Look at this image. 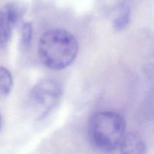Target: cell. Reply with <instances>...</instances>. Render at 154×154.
Segmentation results:
<instances>
[{
  "mask_svg": "<svg viewBox=\"0 0 154 154\" xmlns=\"http://www.w3.org/2000/svg\"><path fill=\"white\" fill-rule=\"evenodd\" d=\"M79 51L76 38L63 29H54L44 33L38 44L39 60L48 69L60 71L75 60Z\"/></svg>",
  "mask_w": 154,
  "mask_h": 154,
  "instance_id": "obj_1",
  "label": "cell"
},
{
  "mask_svg": "<svg viewBox=\"0 0 154 154\" xmlns=\"http://www.w3.org/2000/svg\"><path fill=\"white\" fill-rule=\"evenodd\" d=\"M126 134V121L114 111H99L89 123L88 135L93 148L101 152L114 151L119 148Z\"/></svg>",
  "mask_w": 154,
  "mask_h": 154,
  "instance_id": "obj_2",
  "label": "cell"
},
{
  "mask_svg": "<svg viewBox=\"0 0 154 154\" xmlns=\"http://www.w3.org/2000/svg\"><path fill=\"white\" fill-rule=\"evenodd\" d=\"M62 93V85L55 80H45L33 87L29 100L36 120H42L51 112L60 101Z\"/></svg>",
  "mask_w": 154,
  "mask_h": 154,
  "instance_id": "obj_3",
  "label": "cell"
},
{
  "mask_svg": "<svg viewBox=\"0 0 154 154\" xmlns=\"http://www.w3.org/2000/svg\"><path fill=\"white\" fill-rule=\"evenodd\" d=\"M119 148L122 153L143 154L147 153L145 143L141 136L135 132L125 134Z\"/></svg>",
  "mask_w": 154,
  "mask_h": 154,
  "instance_id": "obj_4",
  "label": "cell"
},
{
  "mask_svg": "<svg viewBox=\"0 0 154 154\" xmlns=\"http://www.w3.org/2000/svg\"><path fill=\"white\" fill-rule=\"evenodd\" d=\"M2 12L7 28L11 35L13 30L22 20L25 13V8L20 3L11 2L5 6Z\"/></svg>",
  "mask_w": 154,
  "mask_h": 154,
  "instance_id": "obj_5",
  "label": "cell"
},
{
  "mask_svg": "<svg viewBox=\"0 0 154 154\" xmlns=\"http://www.w3.org/2000/svg\"><path fill=\"white\" fill-rule=\"evenodd\" d=\"M131 19V9L129 4L123 2L119 5L113 18V26L117 31L125 29L129 25Z\"/></svg>",
  "mask_w": 154,
  "mask_h": 154,
  "instance_id": "obj_6",
  "label": "cell"
},
{
  "mask_svg": "<svg viewBox=\"0 0 154 154\" xmlns=\"http://www.w3.org/2000/svg\"><path fill=\"white\" fill-rule=\"evenodd\" d=\"M13 88V78L8 69L0 66V99H4L10 95Z\"/></svg>",
  "mask_w": 154,
  "mask_h": 154,
  "instance_id": "obj_7",
  "label": "cell"
},
{
  "mask_svg": "<svg viewBox=\"0 0 154 154\" xmlns=\"http://www.w3.org/2000/svg\"><path fill=\"white\" fill-rule=\"evenodd\" d=\"M32 38V25L31 23H23L20 35V42L23 48H28L30 45Z\"/></svg>",
  "mask_w": 154,
  "mask_h": 154,
  "instance_id": "obj_8",
  "label": "cell"
},
{
  "mask_svg": "<svg viewBox=\"0 0 154 154\" xmlns=\"http://www.w3.org/2000/svg\"><path fill=\"white\" fill-rule=\"evenodd\" d=\"M11 36V35L7 28L2 11L0 10V48H4L7 46Z\"/></svg>",
  "mask_w": 154,
  "mask_h": 154,
  "instance_id": "obj_9",
  "label": "cell"
},
{
  "mask_svg": "<svg viewBox=\"0 0 154 154\" xmlns=\"http://www.w3.org/2000/svg\"><path fill=\"white\" fill-rule=\"evenodd\" d=\"M2 127V115L0 114V131H1Z\"/></svg>",
  "mask_w": 154,
  "mask_h": 154,
  "instance_id": "obj_10",
  "label": "cell"
}]
</instances>
